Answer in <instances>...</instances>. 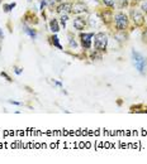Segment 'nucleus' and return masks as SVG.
<instances>
[{"label": "nucleus", "instance_id": "obj_15", "mask_svg": "<svg viewBox=\"0 0 147 164\" xmlns=\"http://www.w3.org/2000/svg\"><path fill=\"white\" fill-rule=\"evenodd\" d=\"M70 20V18H69V14H61L60 15V25L61 27H64V29H66V25H67V22Z\"/></svg>", "mask_w": 147, "mask_h": 164}, {"label": "nucleus", "instance_id": "obj_20", "mask_svg": "<svg viewBox=\"0 0 147 164\" xmlns=\"http://www.w3.org/2000/svg\"><path fill=\"white\" fill-rule=\"evenodd\" d=\"M14 73L20 76L23 73V68H20V67H18V66H14Z\"/></svg>", "mask_w": 147, "mask_h": 164}, {"label": "nucleus", "instance_id": "obj_5", "mask_svg": "<svg viewBox=\"0 0 147 164\" xmlns=\"http://www.w3.org/2000/svg\"><path fill=\"white\" fill-rule=\"evenodd\" d=\"M129 20L136 25V27H142V25H145V16L142 14L141 11H138L137 9H131L129 10Z\"/></svg>", "mask_w": 147, "mask_h": 164}, {"label": "nucleus", "instance_id": "obj_18", "mask_svg": "<svg viewBox=\"0 0 147 164\" xmlns=\"http://www.w3.org/2000/svg\"><path fill=\"white\" fill-rule=\"evenodd\" d=\"M47 8V0H39V10L44 11Z\"/></svg>", "mask_w": 147, "mask_h": 164}, {"label": "nucleus", "instance_id": "obj_1", "mask_svg": "<svg viewBox=\"0 0 147 164\" xmlns=\"http://www.w3.org/2000/svg\"><path fill=\"white\" fill-rule=\"evenodd\" d=\"M129 16L123 11H118L115 13L114 16H113V24H114V28L118 32H125L129 28Z\"/></svg>", "mask_w": 147, "mask_h": 164}, {"label": "nucleus", "instance_id": "obj_19", "mask_svg": "<svg viewBox=\"0 0 147 164\" xmlns=\"http://www.w3.org/2000/svg\"><path fill=\"white\" fill-rule=\"evenodd\" d=\"M0 76H1V77H4V78H5L8 82H13V80H11V77H10V76L8 75L6 72H4V71H3V72H0Z\"/></svg>", "mask_w": 147, "mask_h": 164}, {"label": "nucleus", "instance_id": "obj_16", "mask_svg": "<svg viewBox=\"0 0 147 164\" xmlns=\"http://www.w3.org/2000/svg\"><path fill=\"white\" fill-rule=\"evenodd\" d=\"M104 6H107L108 9H115V0H102Z\"/></svg>", "mask_w": 147, "mask_h": 164}, {"label": "nucleus", "instance_id": "obj_23", "mask_svg": "<svg viewBox=\"0 0 147 164\" xmlns=\"http://www.w3.org/2000/svg\"><path fill=\"white\" fill-rule=\"evenodd\" d=\"M118 1L120 3V5H122V6H123V5H124V6H127V5H128V0H118Z\"/></svg>", "mask_w": 147, "mask_h": 164}, {"label": "nucleus", "instance_id": "obj_26", "mask_svg": "<svg viewBox=\"0 0 147 164\" xmlns=\"http://www.w3.org/2000/svg\"><path fill=\"white\" fill-rule=\"evenodd\" d=\"M54 1H56V3H58V4H60V3H64V1H65V0H54Z\"/></svg>", "mask_w": 147, "mask_h": 164}, {"label": "nucleus", "instance_id": "obj_27", "mask_svg": "<svg viewBox=\"0 0 147 164\" xmlns=\"http://www.w3.org/2000/svg\"><path fill=\"white\" fill-rule=\"evenodd\" d=\"M28 1H32V0H28Z\"/></svg>", "mask_w": 147, "mask_h": 164}, {"label": "nucleus", "instance_id": "obj_10", "mask_svg": "<svg viewBox=\"0 0 147 164\" xmlns=\"http://www.w3.org/2000/svg\"><path fill=\"white\" fill-rule=\"evenodd\" d=\"M23 23L24 24H37L38 23V18L32 10H28L23 16Z\"/></svg>", "mask_w": 147, "mask_h": 164}, {"label": "nucleus", "instance_id": "obj_25", "mask_svg": "<svg viewBox=\"0 0 147 164\" xmlns=\"http://www.w3.org/2000/svg\"><path fill=\"white\" fill-rule=\"evenodd\" d=\"M143 42H147V29L143 32Z\"/></svg>", "mask_w": 147, "mask_h": 164}, {"label": "nucleus", "instance_id": "obj_4", "mask_svg": "<svg viewBox=\"0 0 147 164\" xmlns=\"http://www.w3.org/2000/svg\"><path fill=\"white\" fill-rule=\"evenodd\" d=\"M95 33L94 32H81L80 33V44L85 50H89L93 47V39Z\"/></svg>", "mask_w": 147, "mask_h": 164}, {"label": "nucleus", "instance_id": "obj_17", "mask_svg": "<svg viewBox=\"0 0 147 164\" xmlns=\"http://www.w3.org/2000/svg\"><path fill=\"white\" fill-rule=\"evenodd\" d=\"M15 6H16V3H14V1L13 3H9V4H4V5H3V10L5 11V13H10Z\"/></svg>", "mask_w": 147, "mask_h": 164}, {"label": "nucleus", "instance_id": "obj_14", "mask_svg": "<svg viewBox=\"0 0 147 164\" xmlns=\"http://www.w3.org/2000/svg\"><path fill=\"white\" fill-rule=\"evenodd\" d=\"M67 38H69V47L71 49H77L79 48V44L76 39H75V35L72 33H67Z\"/></svg>", "mask_w": 147, "mask_h": 164}, {"label": "nucleus", "instance_id": "obj_28", "mask_svg": "<svg viewBox=\"0 0 147 164\" xmlns=\"http://www.w3.org/2000/svg\"><path fill=\"white\" fill-rule=\"evenodd\" d=\"M95 1H98V0H95Z\"/></svg>", "mask_w": 147, "mask_h": 164}, {"label": "nucleus", "instance_id": "obj_12", "mask_svg": "<svg viewBox=\"0 0 147 164\" xmlns=\"http://www.w3.org/2000/svg\"><path fill=\"white\" fill-rule=\"evenodd\" d=\"M48 39H49V44H51V45L56 47L57 49H60V50H64V47L61 45V43H60V38H58L57 34L52 33V34L48 37Z\"/></svg>", "mask_w": 147, "mask_h": 164}, {"label": "nucleus", "instance_id": "obj_21", "mask_svg": "<svg viewBox=\"0 0 147 164\" xmlns=\"http://www.w3.org/2000/svg\"><path fill=\"white\" fill-rule=\"evenodd\" d=\"M52 83H53L54 86L60 87V88H62V87H64V85H62V83H61L60 81H57V80H52Z\"/></svg>", "mask_w": 147, "mask_h": 164}, {"label": "nucleus", "instance_id": "obj_24", "mask_svg": "<svg viewBox=\"0 0 147 164\" xmlns=\"http://www.w3.org/2000/svg\"><path fill=\"white\" fill-rule=\"evenodd\" d=\"M3 39H4V32H3L1 27H0V42H1Z\"/></svg>", "mask_w": 147, "mask_h": 164}, {"label": "nucleus", "instance_id": "obj_22", "mask_svg": "<svg viewBox=\"0 0 147 164\" xmlns=\"http://www.w3.org/2000/svg\"><path fill=\"white\" fill-rule=\"evenodd\" d=\"M8 102L11 104V105H16V106H22V102H18V101H14V100H8Z\"/></svg>", "mask_w": 147, "mask_h": 164}, {"label": "nucleus", "instance_id": "obj_6", "mask_svg": "<svg viewBox=\"0 0 147 164\" xmlns=\"http://www.w3.org/2000/svg\"><path fill=\"white\" fill-rule=\"evenodd\" d=\"M84 13H87V5L84 1H74L72 3V8H71V14L74 15H81Z\"/></svg>", "mask_w": 147, "mask_h": 164}, {"label": "nucleus", "instance_id": "obj_7", "mask_svg": "<svg viewBox=\"0 0 147 164\" xmlns=\"http://www.w3.org/2000/svg\"><path fill=\"white\" fill-rule=\"evenodd\" d=\"M87 27V19L81 15H76L72 19V28L76 29L77 32H82Z\"/></svg>", "mask_w": 147, "mask_h": 164}, {"label": "nucleus", "instance_id": "obj_11", "mask_svg": "<svg viewBox=\"0 0 147 164\" xmlns=\"http://www.w3.org/2000/svg\"><path fill=\"white\" fill-rule=\"evenodd\" d=\"M48 28H49V31H51L52 33L57 34V33L61 31L60 22H58L56 18H51V19H49V22H48Z\"/></svg>", "mask_w": 147, "mask_h": 164}, {"label": "nucleus", "instance_id": "obj_2", "mask_svg": "<svg viewBox=\"0 0 147 164\" xmlns=\"http://www.w3.org/2000/svg\"><path fill=\"white\" fill-rule=\"evenodd\" d=\"M93 43H94V49L98 50V52H105L107 48H108V43H109V38L108 34L104 32H99V33H95L94 35V39H93Z\"/></svg>", "mask_w": 147, "mask_h": 164}, {"label": "nucleus", "instance_id": "obj_13", "mask_svg": "<svg viewBox=\"0 0 147 164\" xmlns=\"http://www.w3.org/2000/svg\"><path fill=\"white\" fill-rule=\"evenodd\" d=\"M23 31H24V33H26L27 35L31 37L32 39H36V38H37V31L34 28H32V27H29V25L24 24L23 25Z\"/></svg>", "mask_w": 147, "mask_h": 164}, {"label": "nucleus", "instance_id": "obj_8", "mask_svg": "<svg viewBox=\"0 0 147 164\" xmlns=\"http://www.w3.org/2000/svg\"><path fill=\"white\" fill-rule=\"evenodd\" d=\"M71 8H72V3H69V1H64V3H60L58 5L56 6V11L57 14H71Z\"/></svg>", "mask_w": 147, "mask_h": 164}, {"label": "nucleus", "instance_id": "obj_3", "mask_svg": "<svg viewBox=\"0 0 147 164\" xmlns=\"http://www.w3.org/2000/svg\"><path fill=\"white\" fill-rule=\"evenodd\" d=\"M132 61H133V65L138 72L141 75H145L146 70H147V58L143 54H141L140 52L133 49L132 50Z\"/></svg>", "mask_w": 147, "mask_h": 164}, {"label": "nucleus", "instance_id": "obj_9", "mask_svg": "<svg viewBox=\"0 0 147 164\" xmlns=\"http://www.w3.org/2000/svg\"><path fill=\"white\" fill-rule=\"evenodd\" d=\"M98 16L104 24H109L110 22H113V11H112V9H104L102 11H99Z\"/></svg>", "mask_w": 147, "mask_h": 164}]
</instances>
